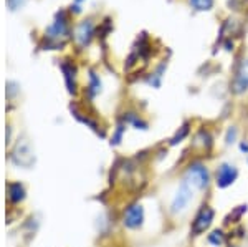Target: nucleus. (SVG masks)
<instances>
[{"mask_svg":"<svg viewBox=\"0 0 248 247\" xmlns=\"http://www.w3.org/2000/svg\"><path fill=\"white\" fill-rule=\"evenodd\" d=\"M181 181L187 182L201 196L209 193L210 186L214 184V171L202 158H190L182 168Z\"/></svg>","mask_w":248,"mask_h":247,"instance_id":"obj_1","label":"nucleus"},{"mask_svg":"<svg viewBox=\"0 0 248 247\" xmlns=\"http://www.w3.org/2000/svg\"><path fill=\"white\" fill-rule=\"evenodd\" d=\"M199 194L195 193V191L192 189L187 182H184L179 179L177 188H175V191L172 193L169 206H167V213H169V216L175 217V219L186 216V214L192 209V206H194L195 198Z\"/></svg>","mask_w":248,"mask_h":247,"instance_id":"obj_2","label":"nucleus"},{"mask_svg":"<svg viewBox=\"0 0 248 247\" xmlns=\"http://www.w3.org/2000/svg\"><path fill=\"white\" fill-rule=\"evenodd\" d=\"M215 217H217V213H215L214 206L207 201L201 202L190 219V226H189L190 237L192 239L205 237V234L214 229Z\"/></svg>","mask_w":248,"mask_h":247,"instance_id":"obj_3","label":"nucleus"},{"mask_svg":"<svg viewBox=\"0 0 248 247\" xmlns=\"http://www.w3.org/2000/svg\"><path fill=\"white\" fill-rule=\"evenodd\" d=\"M121 224L124 229L131 231V232L142 231V228L146 226V208L141 201H134L124 206L121 213Z\"/></svg>","mask_w":248,"mask_h":247,"instance_id":"obj_4","label":"nucleus"},{"mask_svg":"<svg viewBox=\"0 0 248 247\" xmlns=\"http://www.w3.org/2000/svg\"><path fill=\"white\" fill-rule=\"evenodd\" d=\"M240 178V169L232 161H220L214 169V186L220 191L232 188Z\"/></svg>","mask_w":248,"mask_h":247,"instance_id":"obj_5","label":"nucleus"},{"mask_svg":"<svg viewBox=\"0 0 248 247\" xmlns=\"http://www.w3.org/2000/svg\"><path fill=\"white\" fill-rule=\"evenodd\" d=\"M215 148V138L212 134V131L205 126L199 128L192 134V139H190V151L192 158H205V156H210L212 151Z\"/></svg>","mask_w":248,"mask_h":247,"instance_id":"obj_6","label":"nucleus"},{"mask_svg":"<svg viewBox=\"0 0 248 247\" xmlns=\"http://www.w3.org/2000/svg\"><path fill=\"white\" fill-rule=\"evenodd\" d=\"M248 90V58L242 60L235 71L233 82H232V91L235 95H242Z\"/></svg>","mask_w":248,"mask_h":247,"instance_id":"obj_7","label":"nucleus"},{"mask_svg":"<svg viewBox=\"0 0 248 247\" xmlns=\"http://www.w3.org/2000/svg\"><path fill=\"white\" fill-rule=\"evenodd\" d=\"M230 241V232H227L225 228H214L205 234V242L209 247H227Z\"/></svg>","mask_w":248,"mask_h":247,"instance_id":"obj_8","label":"nucleus"},{"mask_svg":"<svg viewBox=\"0 0 248 247\" xmlns=\"http://www.w3.org/2000/svg\"><path fill=\"white\" fill-rule=\"evenodd\" d=\"M247 213H248V204L235 206V208L229 213V216L223 219V226H232V228H233V226L242 224V219Z\"/></svg>","mask_w":248,"mask_h":247,"instance_id":"obj_9","label":"nucleus"},{"mask_svg":"<svg viewBox=\"0 0 248 247\" xmlns=\"http://www.w3.org/2000/svg\"><path fill=\"white\" fill-rule=\"evenodd\" d=\"M190 131H192V130H190V125H189V123H184L181 128L175 131V133L172 134V138L169 139V146H170V148L182 145V143L190 136Z\"/></svg>","mask_w":248,"mask_h":247,"instance_id":"obj_10","label":"nucleus"},{"mask_svg":"<svg viewBox=\"0 0 248 247\" xmlns=\"http://www.w3.org/2000/svg\"><path fill=\"white\" fill-rule=\"evenodd\" d=\"M124 123H126V125H131L136 130H141V131L149 130V123H147L146 119H142L139 115H136V113H127L126 116H124Z\"/></svg>","mask_w":248,"mask_h":247,"instance_id":"obj_11","label":"nucleus"},{"mask_svg":"<svg viewBox=\"0 0 248 247\" xmlns=\"http://www.w3.org/2000/svg\"><path fill=\"white\" fill-rule=\"evenodd\" d=\"M238 136H240V131L237 126H229L225 131V136H223V143H225V146L238 145Z\"/></svg>","mask_w":248,"mask_h":247,"instance_id":"obj_12","label":"nucleus"},{"mask_svg":"<svg viewBox=\"0 0 248 247\" xmlns=\"http://www.w3.org/2000/svg\"><path fill=\"white\" fill-rule=\"evenodd\" d=\"M126 123H121V125L116 128V133H114V136L111 138V145L113 146H118V145H121V139L124 136V133H126Z\"/></svg>","mask_w":248,"mask_h":247,"instance_id":"obj_13","label":"nucleus"},{"mask_svg":"<svg viewBox=\"0 0 248 247\" xmlns=\"http://www.w3.org/2000/svg\"><path fill=\"white\" fill-rule=\"evenodd\" d=\"M190 5L195 10H210L214 5V0H190Z\"/></svg>","mask_w":248,"mask_h":247,"instance_id":"obj_14","label":"nucleus"},{"mask_svg":"<svg viewBox=\"0 0 248 247\" xmlns=\"http://www.w3.org/2000/svg\"><path fill=\"white\" fill-rule=\"evenodd\" d=\"M238 151L242 154H248V139H242V141H238Z\"/></svg>","mask_w":248,"mask_h":247,"instance_id":"obj_15","label":"nucleus"},{"mask_svg":"<svg viewBox=\"0 0 248 247\" xmlns=\"http://www.w3.org/2000/svg\"><path fill=\"white\" fill-rule=\"evenodd\" d=\"M227 247H242V246H240V244H237V242H232V241H230V244L227 246Z\"/></svg>","mask_w":248,"mask_h":247,"instance_id":"obj_16","label":"nucleus"},{"mask_svg":"<svg viewBox=\"0 0 248 247\" xmlns=\"http://www.w3.org/2000/svg\"><path fill=\"white\" fill-rule=\"evenodd\" d=\"M247 163H248V154H247Z\"/></svg>","mask_w":248,"mask_h":247,"instance_id":"obj_17","label":"nucleus"}]
</instances>
